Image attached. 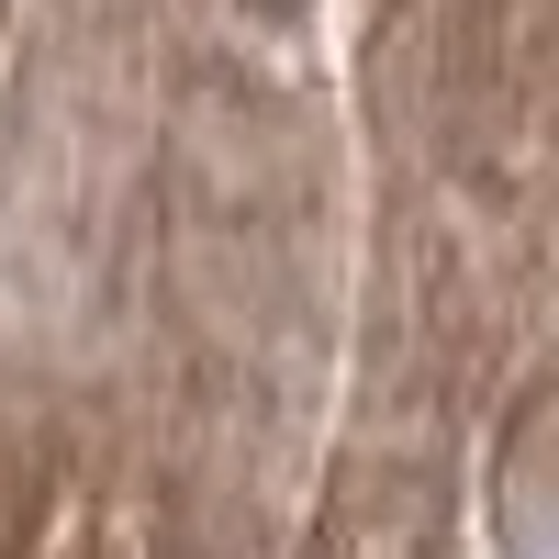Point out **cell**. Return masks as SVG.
I'll use <instances>...</instances> for the list:
<instances>
[{
    "label": "cell",
    "mask_w": 559,
    "mask_h": 559,
    "mask_svg": "<svg viewBox=\"0 0 559 559\" xmlns=\"http://www.w3.org/2000/svg\"><path fill=\"white\" fill-rule=\"evenodd\" d=\"M269 12H292V0H269Z\"/></svg>",
    "instance_id": "6da1fadb"
}]
</instances>
